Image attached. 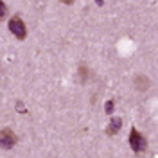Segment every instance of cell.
<instances>
[{
	"instance_id": "obj_10",
	"label": "cell",
	"mask_w": 158,
	"mask_h": 158,
	"mask_svg": "<svg viewBox=\"0 0 158 158\" xmlns=\"http://www.w3.org/2000/svg\"><path fill=\"white\" fill-rule=\"evenodd\" d=\"M61 2H63V4H69V6H70V4H72L74 0H61Z\"/></svg>"
},
{
	"instance_id": "obj_1",
	"label": "cell",
	"mask_w": 158,
	"mask_h": 158,
	"mask_svg": "<svg viewBox=\"0 0 158 158\" xmlns=\"http://www.w3.org/2000/svg\"><path fill=\"white\" fill-rule=\"evenodd\" d=\"M128 142H129V148L133 149L135 153H144L146 148H148V140H146V137H144L137 128H131Z\"/></svg>"
},
{
	"instance_id": "obj_9",
	"label": "cell",
	"mask_w": 158,
	"mask_h": 158,
	"mask_svg": "<svg viewBox=\"0 0 158 158\" xmlns=\"http://www.w3.org/2000/svg\"><path fill=\"white\" fill-rule=\"evenodd\" d=\"M95 4H97V6H102V4H104V0H95Z\"/></svg>"
},
{
	"instance_id": "obj_4",
	"label": "cell",
	"mask_w": 158,
	"mask_h": 158,
	"mask_svg": "<svg viewBox=\"0 0 158 158\" xmlns=\"http://www.w3.org/2000/svg\"><path fill=\"white\" fill-rule=\"evenodd\" d=\"M122 128V118L120 117H113L110 120V124L106 126V135L108 137H113V135H117L118 131Z\"/></svg>"
},
{
	"instance_id": "obj_6",
	"label": "cell",
	"mask_w": 158,
	"mask_h": 158,
	"mask_svg": "<svg viewBox=\"0 0 158 158\" xmlns=\"http://www.w3.org/2000/svg\"><path fill=\"white\" fill-rule=\"evenodd\" d=\"M113 108H115L113 101H106V104H104V111H106L108 115H111V113H113Z\"/></svg>"
},
{
	"instance_id": "obj_3",
	"label": "cell",
	"mask_w": 158,
	"mask_h": 158,
	"mask_svg": "<svg viewBox=\"0 0 158 158\" xmlns=\"http://www.w3.org/2000/svg\"><path fill=\"white\" fill-rule=\"evenodd\" d=\"M16 144V135L11 128H2L0 129V146L4 149H13Z\"/></svg>"
},
{
	"instance_id": "obj_2",
	"label": "cell",
	"mask_w": 158,
	"mask_h": 158,
	"mask_svg": "<svg viewBox=\"0 0 158 158\" xmlns=\"http://www.w3.org/2000/svg\"><path fill=\"white\" fill-rule=\"evenodd\" d=\"M9 31L13 32V36H16L18 40L27 38V27H25L23 20L20 18V16H13L9 20Z\"/></svg>"
},
{
	"instance_id": "obj_5",
	"label": "cell",
	"mask_w": 158,
	"mask_h": 158,
	"mask_svg": "<svg viewBox=\"0 0 158 158\" xmlns=\"http://www.w3.org/2000/svg\"><path fill=\"white\" fill-rule=\"evenodd\" d=\"M135 86H137V90L146 92V90L149 88V79L146 77V76H137V77H135Z\"/></svg>"
},
{
	"instance_id": "obj_7",
	"label": "cell",
	"mask_w": 158,
	"mask_h": 158,
	"mask_svg": "<svg viewBox=\"0 0 158 158\" xmlns=\"http://www.w3.org/2000/svg\"><path fill=\"white\" fill-rule=\"evenodd\" d=\"M6 15H7V6H6V2L2 0V2H0V18L4 20L6 18Z\"/></svg>"
},
{
	"instance_id": "obj_8",
	"label": "cell",
	"mask_w": 158,
	"mask_h": 158,
	"mask_svg": "<svg viewBox=\"0 0 158 158\" xmlns=\"http://www.w3.org/2000/svg\"><path fill=\"white\" fill-rule=\"evenodd\" d=\"M16 111H18V113H25V111H27L22 101H18V102H16Z\"/></svg>"
}]
</instances>
